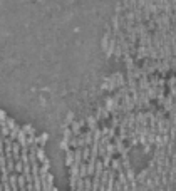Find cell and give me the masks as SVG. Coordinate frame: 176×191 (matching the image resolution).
Returning a JSON list of instances; mask_svg holds the SVG:
<instances>
[{"label":"cell","mask_w":176,"mask_h":191,"mask_svg":"<svg viewBox=\"0 0 176 191\" xmlns=\"http://www.w3.org/2000/svg\"><path fill=\"white\" fill-rule=\"evenodd\" d=\"M47 139H49V134L42 133L40 136H37V144H42V146H44V144L47 143Z\"/></svg>","instance_id":"6da1fadb"},{"label":"cell","mask_w":176,"mask_h":191,"mask_svg":"<svg viewBox=\"0 0 176 191\" xmlns=\"http://www.w3.org/2000/svg\"><path fill=\"white\" fill-rule=\"evenodd\" d=\"M72 123H74V112H69L67 117H66V121H64V127L67 124H72Z\"/></svg>","instance_id":"7a4b0ae2"}]
</instances>
